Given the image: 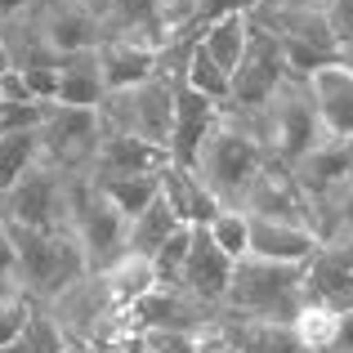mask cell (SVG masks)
I'll return each instance as SVG.
<instances>
[{
    "label": "cell",
    "mask_w": 353,
    "mask_h": 353,
    "mask_svg": "<svg viewBox=\"0 0 353 353\" xmlns=\"http://www.w3.org/2000/svg\"><path fill=\"white\" fill-rule=\"evenodd\" d=\"M268 161H273V157H268V148L259 143V134L241 117L228 112L219 121L215 134L201 143L192 170L206 179V188L215 192L228 210H246V197H250V188H255L259 170H264Z\"/></svg>",
    "instance_id": "obj_1"
},
{
    "label": "cell",
    "mask_w": 353,
    "mask_h": 353,
    "mask_svg": "<svg viewBox=\"0 0 353 353\" xmlns=\"http://www.w3.org/2000/svg\"><path fill=\"white\" fill-rule=\"evenodd\" d=\"M9 237H14V246H18L23 295L36 304V309H45V304L59 300L63 291H72L81 277L94 273L72 228L41 233V228H18V224H9Z\"/></svg>",
    "instance_id": "obj_2"
},
{
    "label": "cell",
    "mask_w": 353,
    "mask_h": 353,
    "mask_svg": "<svg viewBox=\"0 0 353 353\" xmlns=\"http://www.w3.org/2000/svg\"><path fill=\"white\" fill-rule=\"evenodd\" d=\"M304 309V264H277V259L246 255L233 268L224 313L241 322H295Z\"/></svg>",
    "instance_id": "obj_3"
},
{
    "label": "cell",
    "mask_w": 353,
    "mask_h": 353,
    "mask_svg": "<svg viewBox=\"0 0 353 353\" xmlns=\"http://www.w3.org/2000/svg\"><path fill=\"white\" fill-rule=\"evenodd\" d=\"M241 121L255 130L259 143L268 148V157L282 161V165L304 161L318 143H327V130H322L318 103H313L309 81H304V77H291L264 108H259V112H246Z\"/></svg>",
    "instance_id": "obj_4"
},
{
    "label": "cell",
    "mask_w": 353,
    "mask_h": 353,
    "mask_svg": "<svg viewBox=\"0 0 353 353\" xmlns=\"http://www.w3.org/2000/svg\"><path fill=\"white\" fill-rule=\"evenodd\" d=\"M72 233L85 250L90 268L108 273L117 259L130 255V219L112 206L103 188L90 174H77V192H72Z\"/></svg>",
    "instance_id": "obj_5"
},
{
    "label": "cell",
    "mask_w": 353,
    "mask_h": 353,
    "mask_svg": "<svg viewBox=\"0 0 353 353\" xmlns=\"http://www.w3.org/2000/svg\"><path fill=\"white\" fill-rule=\"evenodd\" d=\"M179 77L183 72H161V77L143 81L134 90H121V94L103 99V125L108 130H125L139 134L148 143H161L170 152V130H174V94H179Z\"/></svg>",
    "instance_id": "obj_6"
},
{
    "label": "cell",
    "mask_w": 353,
    "mask_h": 353,
    "mask_svg": "<svg viewBox=\"0 0 353 353\" xmlns=\"http://www.w3.org/2000/svg\"><path fill=\"white\" fill-rule=\"evenodd\" d=\"M72 192H77V174L54 165V161H41L32 174H23V179L5 192L9 224L41 228V233L72 228Z\"/></svg>",
    "instance_id": "obj_7"
},
{
    "label": "cell",
    "mask_w": 353,
    "mask_h": 353,
    "mask_svg": "<svg viewBox=\"0 0 353 353\" xmlns=\"http://www.w3.org/2000/svg\"><path fill=\"white\" fill-rule=\"evenodd\" d=\"M291 63H286V50L273 32L255 18V32H250V45H246V59L241 68L233 72V94H228V112L246 117V112H259L277 90L291 81Z\"/></svg>",
    "instance_id": "obj_8"
},
{
    "label": "cell",
    "mask_w": 353,
    "mask_h": 353,
    "mask_svg": "<svg viewBox=\"0 0 353 353\" xmlns=\"http://www.w3.org/2000/svg\"><path fill=\"white\" fill-rule=\"evenodd\" d=\"M103 139V112L99 108H63L54 103L50 117L41 125V143H45V161L63 165L72 174H90Z\"/></svg>",
    "instance_id": "obj_9"
},
{
    "label": "cell",
    "mask_w": 353,
    "mask_h": 353,
    "mask_svg": "<svg viewBox=\"0 0 353 353\" xmlns=\"http://www.w3.org/2000/svg\"><path fill=\"white\" fill-rule=\"evenodd\" d=\"M246 215L277 219V224H300V228H313V233H318V206H313L309 192L300 188L291 165H282V161H268L264 170H259L255 188H250V197H246Z\"/></svg>",
    "instance_id": "obj_10"
},
{
    "label": "cell",
    "mask_w": 353,
    "mask_h": 353,
    "mask_svg": "<svg viewBox=\"0 0 353 353\" xmlns=\"http://www.w3.org/2000/svg\"><path fill=\"white\" fill-rule=\"evenodd\" d=\"M32 23L41 27V36L50 41L54 54H85L103 45V14L81 0H41L32 9Z\"/></svg>",
    "instance_id": "obj_11"
},
{
    "label": "cell",
    "mask_w": 353,
    "mask_h": 353,
    "mask_svg": "<svg viewBox=\"0 0 353 353\" xmlns=\"http://www.w3.org/2000/svg\"><path fill=\"white\" fill-rule=\"evenodd\" d=\"M233 268H237V259L228 255V250H219V241L210 237V228H197V233H192L188 264H183V273H179V291L192 295L197 304H206V309H224L228 286H233Z\"/></svg>",
    "instance_id": "obj_12"
},
{
    "label": "cell",
    "mask_w": 353,
    "mask_h": 353,
    "mask_svg": "<svg viewBox=\"0 0 353 353\" xmlns=\"http://www.w3.org/2000/svg\"><path fill=\"white\" fill-rule=\"evenodd\" d=\"M304 300L331 313L353 309V241H322L318 255L304 264Z\"/></svg>",
    "instance_id": "obj_13"
},
{
    "label": "cell",
    "mask_w": 353,
    "mask_h": 353,
    "mask_svg": "<svg viewBox=\"0 0 353 353\" xmlns=\"http://www.w3.org/2000/svg\"><path fill=\"white\" fill-rule=\"evenodd\" d=\"M228 117V103L210 94H197L192 85H183L179 77V94H174V130H170V157L179 165H192L210 134L219 130V121Z\"/></svg>",
    "instance_id": "obj_14"
},
{
    "label": "cell",
    "mask_w": 353,
    "mask_h": 353,
    "mask_svg": "<svg viewBox=\"0 0 353 353\" xmlns=\"http://www.w3.org/2000/svg\"><path fill=\"white\" fill-rule=\"evenodd\" d=\"M174 157L165 152L161 143H148L139 134H125V130H108L103 125V139H99V152H94V165L90 174L94 179H121V174H161Z\"/></svg>",
    "instance_id": "obj_15"
},
{
    "label": "cell",
    "mask_w": 353,
    "mask_h": 353,
    "mask_svg": "<svg viewBox=\"0 0 353 353\" xmlns=\"http://www.w3.org/2000/svg\"><path fill=\"white\" fill-rule=\"evenodd\" d=\"M99 72H103L108 94H121V90H134V85H143V81L161 77L165 54L152 50V45H134V41L108 36V41L99 45Z\"/></svg>",
    "instance_id": "obj_16"
},
{
    "label": "cell",
    "mask_w": 353,
    "mask_h": 353,
    "mask_svg": "<svg viewBox=\"0 0 353 353\" xmlns=\"http://www.w3.org/2000/svg\"><path fill=\"white\" fill-rule=\"evenodd\" d=\"M291 174L300 179V188L309 192L313 206H322V201L336 197V192L353 179V143H345V139H327V143H318L304 161H295Z\"/></svg>",
    "instance_id": "obj_17"
},
{
    "label": "cell",
    "mask_w": 353,
    "mask_h": 353,
    "mask_svg": "<svg viewBox=\"0 0 353 353\" xmlns=\"http://www.w3.org/2000/svg\"><path fill=\"white\" fill-rule=\"evenodd\" d=\"M161 183H165V201H170V210L183 219V224H192V228H206L210 219L219 215V210H228L224 201L215 197V192L206 188V179H201L192 165H179V161H170L161 170Z\"/></svg>",
    "instance_id": "obj_18"
},
{
    "label": "cell",
    "mask_w": 353,
    "mask_h": 353,
    "mask_svg": "<svg viewBox=\"0 0 353 353\" xmlns=\"http://www.w3.org/2000/svg\"><path fill=\"white\" fill-rule=\"evenodd\" d=\"M322 237L313 228L300 224H277V219H259L250 215V255L259 259H277V264H309L318 255Z\"/></svg>",
    "instance_id": "obj_19"
},
{
    "label": "cell",
    "mask_w": 353,
    "mask_h": 353,
    "mask_svg": "<svg viewBox=\"0 0 353 353\" xmlns=\"http://www.w3.org/2000/svg\"><path fill=\"white\" fill-rule=\"evenodd\" d=\"M250 32H255V14H246V9H233V14H219L210 18L206 27H201L197 45L210 54V59L219 63V68L233 77L241 68V59H246V45H250Z\"/></svg>",
    "instance_id": "obj_20"
},
{
    "label": "cell",
    "mask_w": 353,
    "mask_h": 353,
    "mask_svg": "<svg viewBox=\"0 0 353 353\" xmlns=\"http://www.w3.org/2000/svg\"><path fill=\"white\" fill-rule=\"evenodd\" d=\"M108 85H103V72H99V50L85 54H68L59 63V99L54 103L63 108H103Z\"/></svg>",
    "instance_id": "obj_21"
},
{
    "label": "cell",
    "mask_w": 353,
    "mask_h": 353,
    "mask_svg": "<svg viewBox=\"0 0 353 353\" xmlns=\"http://www.w3.org/2000/svg\"><path fill=\"white\" fill-rule=\"evenodd\" d=\"M224 327L241 353H318L304 345V336L291 322H241L224 313Z\"/></svg>",
    "instance_id": "obj_22"
},
{
    "label": "cell",
    "mask_w": 353,
    "mask_h": 353,
    "mask_svg": "<svg viewBox=\"0 0 353 353\" xmlns=\"http://www.w3.org/2000/svg\"><path fill=\"white\" fill-rule=\"evenodd\" d=\"M103 282H108V291H112L117 309H121V313H130L139 300H148V295L161 286V277H157L152 259H143V255H125V259H117V264L103 273Z\"/></svg>",
    "instance_id": "obj_23"
},
{
    "label": "cell",
    "mask_w": 353,
    "mask_h": 353,
    "mask_svg": "<svg viewBox=\"0 0 353 353\" xmlns=\"http://www.w3.org/2000/svg\"><path fill=\"white\" fill-rule=\"evenodd\" d=\"M179 228H183V219L170 210V201H165V192H161V201H152V206H148L143 215L130 219V255L152 259L157 250L165 246V241L179 233Z\"/></svg>",
    "instance_id": "obj_24"
},
{
    "label": "cell",
    "mask_w": 353,
    "mask_h": 353,
    "mask_svg": "<svg viewBox=\"0 0 353 353\" xmlns=\"http://www.w3.org/2000/svg\"><path fill=\"white\" fill-rule=\"evenodd\" d=\"M45 161L41 130H23V134H0V197L14 188L23 174H32Z\"/></svg>",
    "instance_id": "obj_25"
},
{
    "label": "cell",
    "mask_w": 353,
    "mask_h": 353,
    "mask_svg": "<svg viewBox=\"0 0 353 353\" xmlns=\"http://www.w3.org/2000/svg\"><path fill=\"white\" fill-rule=\"evenodd\" d=\"M94 179V174H90ZM99 188L112 197V206L121 210L125 219H134V215H143L152 201H161V174H121V179H94Z\"/></svg>",
    "instance_id": "obj_26"
},
{
    "label": "cell",
    "mask_w": 353,
    "mask_h": 353,
    "mask_svg": "<svg viewBox=\"0 0 353 353\" xmlns=\"http://www.w3.org/2000/svg\"><path fill=\"white\" fill-rule=\"evenodd\" d=\"M183 85H192L197 94L219 99V103H228V94H233V77H228V72L219 68L201 45H192L188 59H183Z\"/></svg>",
    "instance_id": "obj_27"
},
{
    "label": "cell",
    "mask_w": 353,
    "mask_h": 353,
    "mask_svg": "<svg viewBox=\"0 0 353 353\" xmlns=\"http://www.w3.org/2000/svg\"><path fill=\"white\" fill-rule=\"evenodd\" d=\"M291 327L304 336V345L318 349V353H331V349L340 345V313L322 309V304H313V300H304V309L295 313Z\"/></svg>",
    "instance_id": "obj_28"
},
{
    "label": "cell",
    "mask_w": 353,
    "mask_h": 353,
    "mask_svg": "<svg viewBox=\"0 0 353 353\" xmlns=\"http://www.w3.org/2000/svg\"><path fill=\"white\" fill-rule=\"evenodd\" d=\"M318 237L322 241H353V179L336 197L318 206Z\"/></svg>",
    "instance_id": "obj_29"
},
{
    "label": "cell",
    "mask_w": 353,
    "mask_h": 353,
    "mask_svg": "<svg viewBox=\"0 0 353 353\" xmlns=\"http://www.w3.org/2000/svg\"><path fill=\"white\" fill-rule=\"evenodd\" d=\"M206 228H210V237L219 241V250H228L233 259L250 255V215L246 210H219Z\"/></svg>",
    "instance_id": "obj_30"
},
{
    "label": "cell",
    "mask_w": 353,
    "mask_h": 353,
    "mask_svg": "<svg viewBox=\"0 0 353 353\" xmlns=\"http://www.w3.org/2000/svg\"><path fill=\"white\" fill-rule=\"evenodd\" d=\"M192 233H197V228L183 224L179 233H174V237L152 255V268H157V277H161V286H179V273H183V264H188V250H192Z\"/></svg>",
    "instance_id": "obj_31"
},
{
    "label": "cell",
    "mask_w": 353,
    "mask_h": 353,
    "mask_svg": "<svg viewBox=\"0 0 353 353\" xmlns=\"http://www.w3.org/2000/svg\"><path fill=\"white\" fill-rule=\"evenodd\" d=\"M36 318V304L27 295H0V349H14Z\"/></svg>",
    "instance_id": "obj_32"
},
{
    "label": "cell",
    "mask_w": 353,
    "mask_h": 353,
    "mask_svg": "<svg viewBox=\"0 0 353 353\" xmlns=\"http://www.w3.org/2000/svg\"><path fill=\"white\" fill-rule=\"evenodd\" d=\"M0 295H23V273H18V246L9 233H0Z\"/></svg>",
    "instance_id": "obj_33"
},
{
    "label": "cell",
    "mask_w": 353,
    "mask_h": 353,
    "mask_svg": "<svg viewBox=\"0 0 353 353\" xmlns=\"http://www.w3.org/2000/svg\"><path fill=\"white\" fill-rule=\"evenodd\" d=\"M327 23L340 41V54H353V0H331L327 5Z\"/></svg>",
    "instance_id": "obj_34"
},
{
    "label": "cell",
    "mask_w": 353,
    "mask_h": 353,
    "mask_svg": "<svg viewBox=\"0 0 353 353\" xmlns=\"http://www.w3.org/2000/svg\"><path fill=\"white\" fill-rule=\"evenodd\" d=\"M331 0H264L259 9H304V14H327Z\"/></svg>",
    "instance_id": "obj_35"
},
{
    "label": "cell",
    "mask_w": 353,
    "mask_h": 353,
    "mask_svg": "<svg viewBox=\"0 0 353 353\" xmlns=\"http://www.w3.org/2000/svg\"><path fill=\"white\" fill-rule=\"evenodd\" d=\"M41 0H0V23H14V18H27Z\"/></svg>",
    "instance_id": "obj_36"
},
{
    "label": "cell",
    "mask_w": 353,
    "mask_h": 353,
    "mask_svg": "<svg viewBox=\"0 0 353 353\" xmlns=\"http://www.w3.org/2000/svg\"><path fill=\"white\" fill-rule=\"evenodd\" d=\"M117 353H157V349H152V340H148L143 331H134V336H130V340H125V345H121Z\"/></svg>",
    "instance_id": "obj_37"
},
{
    "label": "cell",
    "mask_w": 353,
    "mask_h": 353,
    "mask_svg": "<svg viewBox=\"0 0 353 353\" xmlns=\"http://www.w3.org/2000/svg\"><path fill=\"white\" fill-rule=\"evenodd\" d=\"M340 353H353V309L340 318V345H336Z\"/></svg>",
    "instance_id": "obj_38"
},
{
    "label": "cell",
    "mask_w": 353,
    "mask_h": 353,
    "mask_svg": "<svg viewBox=\"0 0 353 353\" xmlns=\"http://www.w3.org/2000/svg\"><path fill=\"white\" fill-rule=\"evenodd\" d=\"M63 353H94V349L81 345V340H68V345H63Z\"/></svg>",
    "instance_id": "obj_39"
},
{
    "label": "cell",
    "mask_w": 353,
    "mask_h": 353,
    "mask_svg": "<svg viewBox=\"0 0 353 353\" xmlns=\"http://www.w3.org/2000/svg\"><path fill=\"white\" fill-rule=\"evenodd\" d=\"M0 233H9V210H5V197H0Z\"/></svg>",
    "instance_id": "obj_40"
},
{
    "label": "cell",
    "mask_w": 353,
    "mask_h": 353,
    "mask_svg": "<svg viewBox=\"0 0 353 353\" xmlns=\"http://www.w3.org/2000/svg\"><path fill=\"white\" fill-rule=\"evenodd\" d=\"M81 5H90V9H99V14H103V5H108V0H81Z\"/></svg>",
    "instance_id": "obj_41"
}]
</instances>
